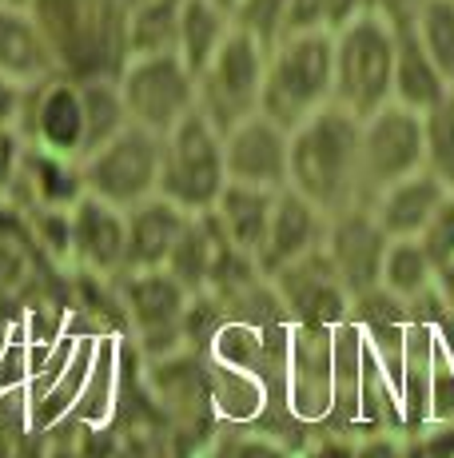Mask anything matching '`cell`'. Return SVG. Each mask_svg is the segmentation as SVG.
Here are the masks:
<instances>
[{
  "mask_svg": "<svg viewBox=\"0 0 454 458\" xmlns=\"http://www.w3.org/2000/svg\"><path fill=\"white\" fill-rule=\"evenodd\" d=\"M275 196L279 191H272V188H251V183L227 180V188L220 191V199H215V208H212V219L235 251L256 259L259 243H264V235H267V224H272Z\"/></svg>",
  "mask_w": 454,
  "mask_h": 458,
  "instance_id": "ffe728a7",
  "label": "cell"
},
{
  "mask_svg": "<svg viewBox=\"0 0 454 458\" xmlns=\"http://www.w3.org/2000/svg\"><path fill=\"white\" fill-rule=\"evenodd\" d=\"M423 167L454 196V92L423 112Z\"/></svg>",
  "mask_w": 454,
  "mask_h": 458,
  "instance_id": "4316f807",
  "label": "cell"
},
{
  "mask_svg": "<svg viewBox=\"0 0 454 458\" xmlns=\"http://www.w3.org/2000/svg\"><path fill=\"white\" fill-rule=\"evenodd\" d=\"M80 172L88 196L104 199V204L120 211L144 204L156 196V183H160V136L139 124H128L108 144L80 156Z\"/></svg>",
  "mask_w": 454,
  "mask_h": 458,
  "instance_id": "52a82bcc",
  "label": "cell"
},
{
  "mask_svg": "<svg viewBox=\"0 0 454 458\" xmlns=\"http://www.w3.org/2000/svg\"><path fill=\"white\" fill-rule=\"evenodd\" d=\"M327 224L331 219L323 216L311 199H303L299 191H291V188H279L275 208H272V224H267V235L256 251V271L259 276H275L287 263L319 251L323 240H327Z\"/></svg>",
  "mask_w": 454,
  "mask_h": 458,
  "instance_id": "7c38bea8",
  "label": "cell"
},
{
  "mask_svg": "<svg viewBox=\"0 0 454 458\" xmlns=\"http://www.w3.org/2000/svg\"><path fill=\"white\" fill-rule=\"evenodd\" d=\"M327 104H335V40L331 32H295L267 48L259 112L295 131Z\"/></svg>",
  "mask_w": 454,
  "mask_h": 458,
  "instance_id": "7a4b0ae2",
  "label": "cell"
},
{
  "mask_svg": "<svg viewBox=\"0 0 454 458\" xmlns=\"http://www.w3.org/2000/svg\"><path fill=\"white\" fill-rule=\"evenodd\" d=\"M207 4L223 8V13H227V16H231V13H235V4H240V0H207Z\"/></svg>",
  "mask_w": 454,
  "mask_h": 458,
  "instance_id": "e575fe53",
  "label": "cell"
},
{
  "mask_svg": "<svg viewBox=\"0 0 454 458\" xmlns=\"http://www.w3.org/2000/svg\"><path fill=\"white\" fill-rule=\"evenodd\" d=\"M128 120L156 136H168L183 116L196 112V72L180 60V52H144L128 56L116 72Z\"/></svg>",
  "mask_w": 454,
  "mask_h": 458,
  "instance_id": "5b68a950",
  "label": "cell"
},
{
  "mask_svg": "<svg viewBox=\"0 0 454 458\" xmlns=\"http://www.w3.org/2000/svg\"><path fill=\"white\" fill-rule=\"evenodd\" d=\"M327 32V16H323V0H287V32Z\"/></svg>",
  "mask_w": 454,
  "mask_h": 458,
  "instance_id": "4dcf8cb0",
  "label": "cell"
},
{
  "mask_svg": "<svg viewBox=\"0 0 454 458\" xmlns=\"http://www.w3.org/2000/svg\"><path fill=\"white\" fill-rule=\"evenodd\" d=\"M124 211L96 196H80L68 208V255L92 276H124Z\"/></svg>",
  "mask_w": 454,
  "mask_h": 458,
  "instance_id": "4fadbf2b",
  "label": "cell"
},
{
  "mask_svg": "<svg viewBox=\"0 0 454 458\" xmlns=\"http://www.w3.org/2000/svg\"><path fill=\"white\" fill-rule=\"evenodd\" d=\"M323 16H327V32L335 37L343 24L363 16V0H323Z\"/></svg>",
  "mask_w": 454,
  "mask_h": 458,
  "instance_id": "836d02e7",
  "label": "cell"
},
{
  "mask_svg": "<svg viewBox=\"0 0 454 458\" xmlns=\"http://www.w3.org/2000/svg\"><path fill=\"white\" fill-rule=\"evenodd\" d=\"M231 29L272 48L287 32V0H240L231 13Z\"/></svg>",
  "mask_w": 454,
  "mask_h": 458,
  "instance_id": "f1b7e54d",
  "label": "cell"
},
{
  "mask_svg": "<svg viewBox=\"0 0 454 458\" xmlns=\"http://www.w3.org/2000/svg\"><path fill=\"white\" fill-rule=\"evenodd\" d=\"M80 96H84V128H88V148H84V156H88L92 148L108 144V140L116 136V131H124L132 120H128L116 76H84Z\"/></svg>",
  "mask_w": 454,
  "mask_h": 458,
  "instance_id": "d4e9b609",
  "label": "cell"
},
{
  "mask_svg": "<svg viewBox=\"0 0 454 458\" xmlns=\"http://www.w3.org/2000/svg\"><path fill=\"white\" fill-rule=\"evenodd\" d=\"M13 180H24V188L37 199L40 211H68L80 196H88L80 160L48 152V148H37V144H24Z\"/></svg>",
  "mask_w": 454,
  "mask_h": 458,
  "instance_id": "d6986e66",
  "label": "cell"
},
{
  "mask_svg": "<svg viewBox=\"0 0 454 458\" xmlns=\"http://www.w3.org/2000/svg\"><path fill=\"white\" fill-rule=\"evenodd\" d=\"M418 8H423V0H363V13L387 21L391 29H403V24H410L418 16Z\"/></svg>",
  "mask_w": 454,
  "mask_h": 458,
  "instance_id": "1f68e13d",
  "label": "cell"
},
{
  "mask_svg": "<svg viewBox=\"0 0 454 458\" xmlns=\"http://www.w3.org/2000/svg\"><path fill=\"white\" fill-rule=\"evenodd\" d=\"M220 240L223 235H220V227H215L212 211L188 219L176 251H172V259H168V271L183 284V292H199V287L220 271V248H215Z\"/></svg>",
  "mask_w": 454,
  "mask_h": 458,
  "instance_id": "7402d4cb",
  "label": "cell"
},
{
  "mask_svg": "<svg viewBox=\"0 0 454 458\" xmlns=\"http://www.w3.org/2000/svg\"><path fill=\"white\" fill-rule=\"evenodd\" d=\"M16 131L24 136V144H37V148H48V152L80 160L84 148H88L80 81L68 72H52L48 81L29 84Z\"/></svg>",
  "mask_w": 454,
  "mask_h": 458,
  "instance_id": "9c48e42d",
  "label": "cell"
},
{
  "mask_svg": "<svg viewBox=\"0 0 454 458\" xmlns=\"http://www.w3.org/2000/svg\"><path fill=\"white\" fill-rule=\"evenodd\" d=\"M0 72L21 84H37L48 81L52 72H60L52 40L40 29L32 8L0 4Z\"/></svg>",
  "mask_w": 454,
  "mask_h": 458,
  "instance_id": "ac0fdd59",
  "label": "cell"
},
{
  "mask_svg": "<svg viewBox=\"0 0 454 458\" xmlns=\"http://www.w3.org/2000/svg\"><path fill=\"white\" fill-rule=\"evenodd\" d=\"M264 44L231 29V37L220 44V52L196 72V108L220 131L256 116L259 92H264Z\"/></svg>",
  "mask_w": 454,
  "mask_h": 458,
  "instance_id": "8992f818",
  "label": "cell"
},
{
  "mask_svg": "<svg viewBox=\"0 0 454 458\" xmlns=\"http://www.w3.org/2000/svg\"><path fill=\"white\" fill-rule=\"evenodd\" d=\"M0 4H13V8H32L37 0H0Z\"/></svg>",
  "mask_w": 454,
  "mask_h": 458,
  "instance_id": "d590c367",
  "label": "cell"
},
{
  "mask_svg": "<svg viewBox=\"0 0 454 458\" xmlns=\"http://www.w3.org/2000/svg\"><path fill=\"white\" fill-rule=\"evenodd\" d=\"M287 156H291V131L267 120L264 112L223 131V164L231 183L272 191L287 188Z\"/></svg>",
  "mask_w": 454,
  "mask_h": 458,
  "instance_id": "8fae6325",
  "label": "cell"
},
{
  "mask_svg": "<svg viewBox=\"0 0 454 458\" xmlns=\"http://www.w3.org/2000/svg\"><path fill=\"white\" fill-rule=\"evenodd\" d=\"M275 287L279 295L287 299V307H291L295 315H303V319H335V315H343L347 307V287L339 284L335 267H331L327 251H311L303 255V259L287 263L283 271H275Z\"/></svg>",
  "mask_w": 454,
  "mask_h": 458,
  "instance_id": "e0dca14e",
  "label": "cell"
},
{
  "mask_svg": "<svg viewBox=\"0 0 454 458\" xmlns=\"http://www.w3.org/2000/svg\"><path fill=\"white\" fill-rule=\"evenodd\" d=\"M387 243H391L387 232L379 227L371 208L355 204V208L339 211V216H331L323 251H327L339 284L347 287L351 299H363L374 287H383V255H387Z\"/></svg>",
  "mask_w": 454,
  "mask_h": 458,
  "instance_id": "30bf717a",
  "label": "cell"
},
{
  "mask_svg": "<svg viewBox=\"0 0 454 458\" xmlns=\"http://www.w3.org/2000/svg\"><path fill=\"white\" fill-rule=\"evenodd\" d=\"M415 32L431 60L442 68V76L454 84V0H423L415 21Z\"/></svg>",
  "mask_w": 454,
  "mask_h": 458,
  "instance_id": "83f0119b",
  "label": "cell"
},
{
  "mask_svg": "<svg viewBox=\"0 0 454 458\" xmlns=\"http://www.w3.org/2000/svg\"><path fill=\"white\" fill-rule=\"evenodd\" d=\"M223 188H227L223 131L196 108L168 136H160V183H156V196L172 199L188 216H204V211L215 208Z\"/></svg>",
  "mask_w": 454,
  "mask_h": 458,
  "instance_id": "3957f363",
  "label": "cell"
},
{
  "mask_svg": "<svg viewBox=\"0 0 454 458\" xmlns=\"http://www.w3.org/2000/svg\"><path fill=\"white\" fill-rule=\"evenodd\" d=\"M180 8H183V0H136L132 8H124L128 56H144V52H176Z\"/></svg>",
  "mask_w": 454,
  "mask_h": 458,
  "instance_id": "cb8c5ba5",
  "label": "cell"
},
{
  "mask_svg": "<svg viewBox=\"0 0 454 458\" xmlns=\"http://www.w3.org/2000/svg\"><path fill=\"white\" fill-rule=\"evenodd\" d=\"M124 303L136 319V331L147 343H176L188 319V292L168 267L160 271H124Z\"/></svg>",
  "mask_w": 454,
  "mask_h": 458,
  "instance_id": "5bb4252c",
  "label": "cell"
},
{
  "mask_svg": "<svg viewBox=\"0 0 454 458\" xmlns=\"http://www.w3.org/2000/svg\"><path fill=\"white\" fill-rule=\"evenodd\" d=\"M434 263L426 255L423 240H391L383 255V292L395 299H415L431 287Z\"/></svg>",
  "mask_w": 454,
  "mask_h": 458,
  "instance_id": "484cf974",
  "label": "cell"
},
{
  "mask_svg": "<svg viewBox=\"0 0 454 458\" xmlns=\"http://www.w3.org/2000/svg\"><path fill=\"white\" fill-rule=\"evenodd\" d=\"M415 172H423V112L391 100L363 120V204Z\"/></svg>",
  "mask_w": 454,
  "mask_h": 458,
  "instance_id": "ba28073f",
  "label": "cell"
},
{
  "mask_svg": "<svg viewBox=\"0 0 454 458\" xmlns=\"http://www.w3.org/2000/svg\"><path fill=\"white\" fill-rule=\"evenodd\" d=\"M24 92H29V84H21V81L0 72V124L4 128H16V120H21Z\"/></svg>",
  "mask_w": 454,
  "mask_h": 458,
  "instance_id": "d6a6232c",
  "label": "cell"
},
{
  "mask_svg": "<svg viewBox=\"0 0 454 458\" xmlns=\"http://www.w3.org/2000/svg\"><path fill=\"white\" fill-rule=\"evenodd\" d=\"M447 199H450V191L423 167V172L383 188L371 199V211L379 219V227L387 232V240H418Z\"/></svg>",
  "mask_w": 454,
  "mask_h": 458,
  "instance_id": "2e32d148",
  "label": "cell"
},
{
  "mask_svg": "<svg viewBox=\"0 0 454 458\" xmlns=\"http://www.w3.org/2000/svg\"><path fill=\"white\" fill-rule=\"evenodd\" d=\"M188 211L176 208L172 199L152 196L144 204L124 211L128 243H124V271H160L168 267L172 251H176L183 227H188Z\"/></svg>",
  "mask_w": 454,
  "mask_h": 458,
  "instance_id": "9a60e30c",
  "label": "cell"
},
{
  "mask_svg": "<svg viewBox=\"0 0 454 458\" xmlns=\"http://www.w3.org/2000/svg\"><path fill=\"white\" fill-rule=\"evenodd\" d=\"M450 92L454 84L442 76V68L431 60V52L423 48L415 24L395 29V104L426 112L439 100H447Z\"/></svg>",
  "mask_w": 454,
  "mask_h": 458,
  "instance_id": "44dd1931",
  "label": "cell"
},
{
  "mask_svg": "<svg viewBox=\"0 0 454 458\" xmlns=\"http://www.w3.org/2000/svg\"><path fill=\"white\" fill-rule=\"evenodd\" d=\"M423 248L426 255H431V263H434V271L439 267H447V263L454 259V196L447 199V204L439 208V216L431 219V227H426L423 235Z\"/></svg>",
  "mask_w": 454,
  "mask_h": 458,
  "instance_id": "f546056e",
  "label": "cell"
},
{
  "mask_svg": "<svg viewBox=\"0 0 454 458\" xmlns=\"http://www.w3.org/2000/svg\"><path fill=\"white\" fill-rule=\"evenodd\" d=\"M287 188L311 199L327 219L363 204V120L339 104L303 120L291 131Z\"/></svg>",
  "mask_w": 454,
  "mask_h": 458,
  "instance_id": "6da1fadb",
  "label": "cell"
},
{
  "mask_svg": "<svg viewBox=\"0 0 454 458\" xmlns=\"http://www.w3.org/2000/svg\"><path fill=\"white\" fill-rule=\"evenodd\" d=\"M227 37H231V16H227L223 8L207 4V0H183L176 52H180V60L191 68V72H199V68L220 52V44Z\"/></svg>",
  "mask_w": 454,
  "mask_h": 458,
  "instance_id": "603a6c76",
  "label": "cell"
},
{
  "mask_svg": "<svg viewBox=\"0 0 454 458\" xmlns=\"http://www.w3.org/2000/svg\"><path fill=\"white\" fill-rule=\"evenodd\" d=\"M335 104L351 116H374L395 100V29L363 13L335 32Z\"/></svg>",
  "mask_w": 454,
  "mask_h": 458,
  "instance_id": "277c9868",
  "label": "cell"
}]
</instances>
